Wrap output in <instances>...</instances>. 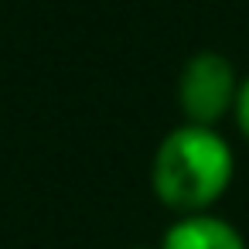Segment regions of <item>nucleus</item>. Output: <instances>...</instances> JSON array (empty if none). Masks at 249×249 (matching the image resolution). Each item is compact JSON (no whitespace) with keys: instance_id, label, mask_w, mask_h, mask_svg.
I'll return each mask as SVG.
<instances>
[{"instance_id":"obj_5","label":"nucleus","mask_w":249,"mask_h":249,"mask_svg":"<svg viewBox=\"0 0 249 249\" xmlns=\"http://www.w3.org/2000/svg\"><path fill=\"white\" fill-rule=\"evenodd\" d=\"M140 249H147V246H140Z\"/></svg>"},{"instance_id":"obj_1","label":"nucleus","mask_w":249,"mask_h":249,"mask_svg":"<svg viewBox=\"0 0 249 249\" xmlns=\"http://www.w3.org/2000/svg\"><path fill=\"white\" fill-rule=\"evenodd\" d=\"M232 171L235 160L229 140L215 133V126L184 123L160 140L150 164V188L167 208L198 215L229 191Z\"/></svg>"},{"instance_id":"obj_3","label":"nucleus","mask_w":249,"mask_h":249,"mask_svg":"<svg viewBox=\"0 0 249 249\" xmlns=\"http://www.w3.org/2000/svg\"><path fill=\"white\" fill-rule=\"evenodd\" d=\"M160 249H246V242L232 222L198 212L171 222L160 239Z\"/></svg>"},{"instance_id":"obj_2","label":"nucleus","mask_w":249,"mask_h":249,"mask_svg":"<svg viewBox=\"0 0 249 249\" xmlns=\"http://www.w3.org/2000/svg\"><path fill=\"white\" fill-rule=\"evenodd\" d=\"M235 92H239V75L225 55L198 52L184 62L178 79V103H181L184 123L215 126L222 116L232 113Z\"/></svg>"},{"instance_id":"obj_4","label":"nucleus","mask_w":249,"mask_h":249,"mask_svg":"<svg viewBox=\"0 0 249 249\" xmlns=\"http://www.w3.org/2000/svg\"><path fill=\"white\" fill-rule=\"evenodd\" d=\"M232 113H235L239 133L249 140V75L239 79V92H235V106H232Z\"/></svg>"}]
</instances>
